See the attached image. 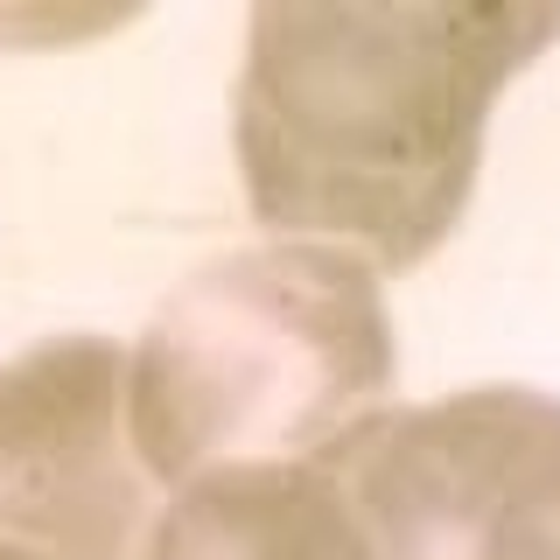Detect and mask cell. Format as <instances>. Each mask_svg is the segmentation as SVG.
<instances>
[{"mask_svg": "<svg viewBox=\"0 0 560 560\" xmlns=\"http://www.w3.org/2000/svg\"><path fill=\"white\" fill-rule=\"evenodd\" d=\"M560 35V8H294L245 22L232 148L273 238L407 273L455 238L490 105Z\"/></svg>", "mask_w": 560, "mask_h": 560, "instance_id": "1", "label": "cell"}, {"mask_svg": "<svg viewBox=\"0 0 560 560\" xmlns=\"http://www.w3.org/2000/svg\"><path fill=\"white\" fill-rule=\"evenodd\" d=\"M399 343L378 273L329 245H238L203 259L127 350V442L148 483L232 469H323L393 413Z\"/></svg>", "mask_w": 560, "mask_h": 560, "instance_id": "2", "label": "cell"}, {"mask_svg": "<svg viewBox=\"0 0 560 560\" xmlns=\"http://www.w3.org/2000/svg\"><path fill=\"white\" fill-rule=\"evenodd\" d=\"M372 560H560V399L463 385L329 455Z\"/></svg>", "mask_w": 560, "mask_h": 560, "instance_id": "3", "label": "cell"}, {"mask_svg": "<svg viewBox=\"0 0 560 560\" xmlns=\"http://www.w3.org/2000/svg\"><path fill=\"white\" fill-rule=\"evenodd\" d=\"M148 518L127 350L70 329L0 364V560H133Z\"/></svg>", "mask_w": 560, "mask_h": 560, "instance_id": "4", "label": "cell"}, {"mask_svg": "<svg viewBox=\"0 0 560 560\" xmlns=\"http://www.w3.org/2000/svg\"><path fill=\"white\" fill-rule=\"evenodd\" d=\"M133 560H372L329 469H232L148 518Z\"/></svg>", "mask_w": 560, "mask_h": 560, "instance_id": "5", "label": "cell"}]
</instances>
